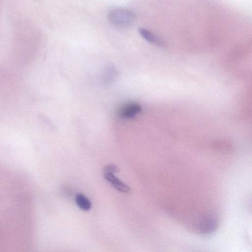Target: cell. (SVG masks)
<instances>
[{"label":"cell","instance_id":"277c9868","mask_svg":"<svg viewBox=\"0 0 252 252\" xmlns=\"http://www.w3.org/2000/svg\"><path fill=\"white\" fill-rule=\"evenodd\" d=\"M103 175L105 179L118 190L122 192H128L130 190L129 187L116 177L114 173L103 172Z\"/></svg>","mask_w":252,"mask_h":252},{"label":"cell","instance_id":"ba28073f","mask_svg":"<svg viewBox=\"0 0 252 252\" xmlns=\"http://www.w3.org/2000/svg\"><path fill=\"white\" fill-rule=\"evenodd\" d=\"M119 171V169L115 164H109L104 167L103 172L115 173Z\"/></svg>","mask_w":252,"mask_h":252},{"label":"cell","instance_id":"52a82bcc","mask_svg":"<svg viewBox=\"0 0 252 252\" xmlns=\"http://www.w3.org/2000/svg\"><path fill=\"white\" fill-rule=\"evenodd\" d=\"M117 75V71L115 67L110 64L107 66L104 72L103 79L106 83H110L115 79Z\"/></svg>","mask_w":252,"mask_h":252},{"label":"cell","instance_id":"7a4b0ae2","mask_svg":"<svg viewBox=\"0 0 252 252\" xmlns=\"http://www.w3.org/2000/svg\"><path fill=\"white\" fill-rule=\"evenodd\" d=\"M219 224L218 218L214 215H207L202 217L197 224V230L202 234H208L215 231Z\"/></svg>","mask_w":252,"mask_h":252},{"label":"cell","instance_id":"5b68a950","mask_svg":"<svg viewBox=\"0 0 252 252\" xmlns=\"http://www.w3.org/2000/svg\"><path fill=\"white\" fill-rule=\"evenodd\" d=\"M138 32L141 36L148 42L157 46H162L163 41L152 32L144 29L140 28Z\"/></svg>","mask_w":252,"mask_h":252},{"label":"cell","instance_id":"6da1fadb","mask_svg":"<svg viewBox=\"0 0 252 252\" xmlns=\"http://www.w3.org/2000/svg\"><path fill=\"white\" fill-rule=\"evenodd\" d=\"M108 19L111 24L117 27H127L133 24L135 15L129 9L115 8L110 11Z\"/></svg>","mask_w":252,"mask_h":252},{"label":"cell","instance_id":"8992f818","mask_svg":"<svg viewBox=\"0 0 252 252\" xmlns=\"http://www.w3.org/2000/svg\"><path fill=\"white\" fill-rule=\"evenodd\" d=\"M75 202L77 206L84 211L89 210L92 206L90 200L84 194H77L75 196Z\"/></svg>","mask_w":252,"mask_h":252},{"label":"cell","instance_id":"3957f363","mask_svg":"<svg viewBox=\"0 0 252 252\" xmlns=\"http://www.w3.org/2000/svg\"><path fill=\"white\" fill-rule=\"evenodd\" d=\"M142 111L141 106L135 102H128L123 104L118 110L120 117L125 119L134 117Z\"/></svg>","mask_w":252,"mask_h":252}]
</instances>
